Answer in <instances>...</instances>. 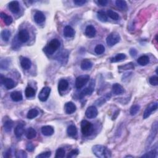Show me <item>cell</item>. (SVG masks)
<instances>
[{"instance_id": "1", "label": "cell", "mask_w": 158, "mask_h": 158, "mask_svg": "<svg viewBox=\"0 0 158 158\" xmlns=\"http://www.w3.org/2000/svg\"><path fill=\"white\" fill-rule=\"evenodd\" d=\"M92 151L94 155L100 158H108L111 157V152L110 149L102 145H95L93 146Z\"/></svg>"}, {"instance_id": "2", "label": "cell", "mask_w": 158, "mask_h": 158, "mask_svg": "<svg viewBox=\"0 0 158 158\" xmlns=\"http://www.w3.org/2000/svg\"><path fill=\"white\" fill-rule=\"evenodd\" d=\"M60 46V42L59 41L56 39H52L50 41L47 46H45L44 48V51H45L46 53L48 54H52L54 52L58 50V49Z\"/></svg>"}, {"instance_id": "3", "label": "cell", "mask_w": 158, "mask_h": 158, "mask_svg": "<svg viewBox=\"0 0 158 158\" xmlns=\"http://www.w3.org/2000/svg\"><path fill=\"white\" fill-rule=\"evenodd\" d=\"M81 131L85 137H88L91 135L93 131V126L91 122L88 120H83L81 122Z\"/></svg>"}, {"instance_id": "4", "label": "cell", "mask_w": 158, "mask_h": 158, "mask_svg": "<svg viewBox=\"0 0 158 158\" xmlns=\"http://www.w3.org/2000/svg\"><path fill=\"white\" fill-rule=\"evenodd\" d=\"M120 40V35L118 32H112L106 38V43L108 46H113L118 43Z\"/></svg>"}, {"instance_id": "5", "label": "cell", "mask_w": 158, "mask_h": 158, "mask_svg": "<svg viewBox=\"0 0 158 158\" xmlns=\"http://www.w3.org/2000/svg\"><path fill=\"white\" fill-rule=\"evenodd\" d=\"M90 80V76L88 75H83L77 78L76 81V86L78 89L82 88L87 84Z\"/></svg>"}, {"instance_id": "6", "label": "cell", "mask_w": 158, "mask_h": 158, "mask_svg": "<svg viewBox=\"0 0 158 158\" xmlns=\"http://www.w3.org/2000/svg\"><path fill=\"white\" fill-rule=\"evenodd\" d=\"M157 109V102H153L150 103L148 106L146 108L145 110L143 116V118L144 119H147L148 117H149V116L153 112L155 111Z\"/></svg>"}, {"instance_id": "7", "label": "cell", "mask_w": 158, "mask_h": 158, "mask_svg": "<svg viewBox=\"0 0 158 158\" xmlns=\"http://www.w3.org/2000/svg\"><path fill=\"white\" fill-rule=\"evenodd\" d=\"M51 93V88L48 86H45L43 87L40 91L39 95V99L40 101H42V102H44L46 101L49 96H50V94Z\"/></svg>"}, {"instance_id": "8", "label": "cell", "mask_w": 158, "mask_h": 158, "mask_svg": "<svg viewBox=\"0 0 158 158\" xmlns=\"http://www.w3.org/2000/svg\"><path fill=\"white\" fill-rule=\"evenodd\" d=\"M1 83L7 90L12 89L15 86V83L13 80L9 78H6L3 76H1Z\"/></svg>"}, {"instance_id": "9", "label": "cell", "mask_w": 158, "mask_h": 158, "mask_svg": "<svg viewBox=\"0 0 158 158\" xmlns=\"http://www.w3.org/2000/svg\"><path fill=\"white\" fill-rule=\"evenodd\" d=\"M18 40L22 43H26L29 40V33L26 29H22L18 33Z\"/></svg>"}, {"instance_id": "10", "label": "cell", "mask_w": 158, "mask_h": 158, "mask_svg": "<svg viewBox=\"0 0 158 158\" xmlns=\"http://www.w3.org/2000/svg\"><path fill=\"white\" fill-rule=\"evenodd\" d=\"M98 110L95 106H90L85 112L86 117L88 119H94L98 116Z\"/></svg>"}, {"instance_id": "11", "label": "cell", "mask_w": 158, "mask_h": 158, "mask_svg": "<svg viewBox=\"0 0 158 158\" xmlns=\"http://www.w3.org/2000/svg\"><path fill=\"white\" fill-rule=\"evenodd\" d=\"M94 88H95V84H93V83H92L90 86L85 88L84 90H83L81 92L80 95H79V98H80V99L82 100L84 98H85L86 96L91 95V94L93 92L94 90H95Z\"/></svg>"}, {"instance_id": "12", "label": "cell", "mask_w": 158, "mask_h": 158, "mask_svg": "<svg viewBox=\"0 0 158 158\" xmlns=\"http://www.w3.org/2000/svg\"><path fill=\"white\" fill-rule=\"evenodd\" d=\"M157 122H155L153 124V128L151 129V134H150L149 137L148 138V143H147V144H149V145H151L152 141L155 140V138L156 137V135H157Z\"/></svg>"}, {"instance_id": "13", "label": "cell", "mask_w": 158, "mask_h": 158, "mask_svg": "<svg viewBox=\"0 0 158 158\" xmlns=\"http://www.w3.org/2000/svg\"><path fill=\"white\" fill-rule=\"evenodd\" d=\"M64 110L67 114H72L76 112L77 107L72 102H67L65 104Z\"/></svg>"}, {"instance_id": "14", "label": "cell", "mask_w": 158, "mask_h": 158, "mask_svg": "<svg viewBox=\"0 0 158 158\" xmlns=\"http://www.w3.org/2000/svg\"><path fill=\"white\" fill-rule=\"evenodd\" d=\"M9 9L13 14H18L19 13L20 7L19 3L17 1H13L9 4Z\"/></svg>"}, {"instance_id": "15", "label": "cell", "mask_w": 158, "mask_h": 158, "mask_svg": "<svg viewBox=\"0 0 158 158\" xmlns=\"http://www.w3.org/2000/svg\"><path fill=\"white\" fill-rule=\"evenodd\" d=\"M85 33L86 36L88 37V38H93L96 35V31L95 28L94 27V26L90 25L86 27Z\"/></svg>"}, {"instance_id": "16", "label": "cell", "mask_w": 158, "mask_h": 158, "mask_svg": "<svg viewBox=\"0 0 158 158\" xmlns=\"http://www.w3.org/2000/svg\"><path fill=\"white\" fill-rule=\"evenodd\" d=\"M33 18H34V20L37 24L43 23V22H44L45 19H46L43 13L39 11H36V13L34 14V16H33Z\"/></svg>"}, {"instance_id": "17", "label": "cell", "mask_w": 158, "mask_h": 158, "mask_svg": "<svg viewBox=\"0 0 158 158\" xmlns=\"http://www.w3.org/2000/svg\"><path fill=\"white\" fill-rule=\"evenodd\" d=\"M112 93H113L116 95H121V94L123 93L124 92H125L123 86L119 84H115L112 85Z\"/></svg>"}, {"instance_id": "18", "label": "cell", "mask_w": 158, "mask_h": 158, "mask_svg": "<svg viewBox=\"0 0 158 158\" xmlns=\"http://www.w3.org/2000/svg\"><path fill=\"white\" fill-rule=\"evenodd\" d=\"M68 59V52L67 51H63L58 54L57 60L62 64H65L67 62Z\"/></svg>"}, {"instance_id": "19", "label": "cell", "mask_w": 158, "mask_h": 158, "mask_svg": "<svg viewBox=\"0 0 158 158\" xmlns=\"http://www.w3.org/2000/svg\"><path fill=\"white\" fill-rule=\"evenodd\" d=\"M41 132L44 136H51V135H53L54 130L52 127L50 125H46L41 128Z\"/></svg>"}, {"instance_id": "20", "label": "cell", "mask_w": 158, "mask_h": 158, "mask_svg": "<svg viewBox=\"0 0 158 158\" xmlns=\"http://www.w3.org/2000/svg\"><path fill=\"white\" fill-rule=\"evenodd\" d=\"M24 125L22 123H19L16 126L14 129V134L17 138H20L24 133Z\"/></svg>"}, {"instance_id": "21", "label": "cell", "mask_w": 158, "mask_h": 158, "mask_svg": "<svg viewBox=\"0 0 158 158\" xmlns=\"http://www.w3.org/2000/svg\"><path fill=\"white\" fill-rule=\"evenodd\" d=\"M64 35L67 38H71L73 37L75 35V31L74 29L70 27V25H67L64 29Z\"/></svg>"}, {"instance_id": "22", "label": "cell", "mask_w": 158, "mask_h": 158, "mask_svg": "<svg viewBox=\"0 0 158 158\" xmlns=\"http://www.w3.org/2000/svg\"><path fill=\"white\" fill-rule=\"evenodd\" d=\"M93 67L92 62L89 59H84L83 60L81 63V69L84 70H88L92 69Z\"/></svg>"}, {"instance_id": "23", "label": "cell", "mask_w": 158, "mask_h": 158, "mask_svg": "<svg viewBox=\"0 0 158 158\" xmlns=\"http://www.w3.org/2000/svg\"><path fill=\"white\" fill-rule=\"evenodd\" d=\"M21 65L22 68L25 70H29L31 69L32 66L31 61L29 58H24L21 60Z\"/></svg>"}, {"instance_id": "24", "label": "cell", "mask_w": 158, "mask_h": 158, "mask_svg": "<svg viewBox=\"0 0 158 158\" xmlns=\"http://www.w3.org/2000/svg\"><path fill=\"white\" fill-rule=\"evenodd\" d=\"M11 98L13 101H15V102H18V101H20L23 98V96L21 92H13L11 94Z\"/></svg>"}, {"instance_id": "25", "label": "cell", "mask_w": 158, "mask_h": 158, "mask_svg": "<svg viewBox=\"0 0 158 158\" xmlns=\"http://www.w3.org/2000/svg\"><path fill=\"white\" fill-rule=\"evenodd\" d=\"M0 17H1L2 19H3L4 22H5V23L6 25H9L12 24L13 18L11 16H8V15H7L5 13L1 12L0 13Z\"/></svg>"}, {"instance_id": "26", "label": "cell", "mask_w": 158, "mask_h": 158, "mask_svg": "<svg viewBox=\"0 0 158 158\" xmlns=\"http://www.w3.org/2000/svg\"><path fill=\"white\" fill-rule=\"evenodd\" d=\"M69 86V83L66 80H64V79H62V80H60L58 84V89L59 91L63 92L65 91L67 89Z\"/></svg>"}, {"instance_id": "27", "label": "cell", "mask_w": 158, "mask_h": 158, "mask_svg": "<svg viewBox=\"0 0 158 158\" xmlns=\"http://www.w3.org/2000/svg\"><path fill=\"white\" fill-rule=\"evenodd\" d=\"M137 62L138 64H140L141 66H145L147 65L148 64L149 62V58L148 56H141V57L139 58L137 60Z\"/></svg>"}, {"instance_id": "28", "label": "cell", "mask_w": 158, "mask_h": 158, "mask_svg": "<svg viewBox=\"0 0 158 158\" xmlns=\"http://www.w3.org/2000/svg\"><path fill=\"white\" fill-rule=\"evenodd\" d=\"M67 134L69 137H74L76 136L77 133V127L75 126L74 125H70L67 128Z\"/></svg>"}, {"instance_id": "29", "label": "cell", "mask_w": 158, "mask_h": 158, "mask_svg": "<svg viewBox=\"0 0 158 158\" xmlns=\"http://www.w3.org/2000/svg\"><path fill=\"white\" fill-rule=\"evenodd\" d=\"M37 136V132L32 127H30L28 129L27 132H26V137H27L29 140H31L35 138Z\"/></svg>"}, {"instance_id": "30", "label": "cell", "mask_w": 158, "mask_h": 158, "mask_svg": "<svg viewBox=\"0 0 158 158\" xmlns=\"http://www.w3.org/2000/svg\"><path fill=\"white\" fill-rule=\"evenodd\" d=\"M39 114V111L36 110V109H32V110H30L27 115V118L29 119H33L35 118H37V116Z\"/></svg>"}, {"instance_id": "31", "label": "cell", "mask_w": 158, "mask_h": 158, "mask_svg": "<svg viewBox=\"0 0 158 158\" xmlns=\"http://www.w3.org/2000/svg\"><path fill=\"white\" fill-rule=\"evenodd\" d=\"M11 33L10 31H9V30H7V29L3 30V31L1 33V38L3 40V41H9L10 37H11Z\"/></svg>"}, {"instance_id": "32", "label": "cell", "mask_w": 158, "mask_h": 158, "mask_svg": "<svg viewBox=\"0 0 158 158\" xmlns=\"http://www.w3.org/2000/svg\"><path fill=\"white\" fill-rule=\"evenodd\" d=\"M126 58V56L123 53H119L116 55L115 57L111 58V62H117L122 61V60L125 59Z\"/></svg>"}, {"instance_id": "33", "label": "cell", "mask_w": 158, "mask_h": 158, "mask_svg": "<svg viewBox=\"0 0 158 158\" xmlns=\"http://www.w3.org/2000/svg\"><path fill=\"white\" fill-rule=\"evenodd\" d=\"M25 94L27 98H32L35 96V91L31 86H27L25 90Z\"/></svg>"}, {"instance_id": "34", "label": "cell", "mask_w": 158, "mask_h": 158, "mask_svg": "<svg viewBox=\"0 0 158 158\" xmlns=\"http://www.w3.org/2000/svg\"><path fill=\"white\" fill-rule=\"evenodd\" d=\"M97 17L100 21L103 22H107V21H108V16L106 14V13L104 12V11H102L98 12Z\"/></svg>"}, {"instance_id": "35", "label": "cell", "mask_w": 158, "mask_h": 158, "mask_svg": "<svg viewBox=\"0 0 158 158\" xmlns=\"http://www.w3.org/2000/svg\"><path fill=\"white\" fill-rule=\"evenodd\" d=\"M116 5L118 8L123 11L127 9V5L126 1H122V0H118V1H116Z\"/></svg>"}, {"instance_id": "36", "label": "cell", "mask_w": 158, "mask_h": 158, "mask_svg": "<svg viewBox=\"0 0 158 158\" xmlns=\"http://www.w3.org/2000/svg\"><path fill=\"white\" fill-rule=\"evenodd\" d=\"M13 127V122L11 120H7L4 123V129L6 132H9Z\"/></svg>"}, {"instance_id": "37", "label": "cell", "mask_w": 158, "mask_h": 158, "mask_svg": "<svg viewBox=\"0 0 158 158\" xmlns=\"http://www.w3.org/2000/svg\"><path fill=\"white\" fill-rule=\"evenodd\" d=\"M107 16L114 21H118L119 19V14L112 10H108L107 11Z\"/></svg>"}, {"instance_id": "38", "label": "cell", "mask_w": 158, "mask_h": 158, "mask_svg": "<svg viewBox=\"0 0 158 158\" xmlns=\"http://www.w3.org/2000/svg\"><path fill=\"white\" fill-rule=\"evenodd\" d=\"M105 51V47L103 44H98L95 48V52L97 54H101Z\"/></svg>"}, {"instance_id": "39", "label": "cell", "mask_w": 158, "mask_h": 158, "mask_svg": "<svg viewBox=\"0 0 158 158\" xmlns=\"http://www.w3.org/2000/svg\"><path fill=\"white\" fill-rule=\"evenodd\" d=\"M157 156V151L155 149L151 150V151H149L148 153H146L145 155H143L141 157H146V158H155Z\"/></svg>"}, {"instance_id": "40", "label": "cell", "mask_w": 158, "mask_h": 158, "mask_svg": "<svg viewBox=\"0 0 158 158\" xmlns=\"http://www.w3.org/2000/svg\"><path fill=\"white\" fill-rule=\"evenodd\" d=\"M65 153L66 151L64 149H63L62 148H58L57 150H56V156L55 157L56 158H62L65 156Z\"/></svg>"}, {"instance_id": "41", "label": "cell", "mask_w": 158, "mask_h": 158, "mask_svg": "<svg viewBox=\"0 0 158 158\" xmlns=\"http://www.w3.org/2000/svg\"><path fill=\"white\" fill-rule=\"evenodd\" d=\"M140 106L138 104H135L132 106L130 108V114L131 116H135L137 114V112L140 110Z\"/></svg>"}, {"instance_id": "42", "label": "cell", "mask_w": 158, "mask_h": 158, "mask_svg": "<svg viewBox=\"0 0 158 158\" xmlns=\"http://www.w3.org/2000/svg\"><path fill=\"white\" fill-rule=\"evenodd\" d=\"M119 69H121L122 70H130V69H134V65L133 63L130 62L129 64H126L124 66H122L119 67Z\"/></svg>"}, {"instance_id": "43", "label": "cell", "mask_w": 158, "mask_h": 158, "mask_svg": "<svg viewBox=\"0 0 158 158\" xmlns=\"http://www.w3.org/2000/svg\"><path fill=\"white\" fill-rule=\"evenodd\" d=\"M150 84L153 86H157L158 85V77L157 76H152L149 79Z\"/></svg>"}, {"instance_id": "44", "label": "cell", "mask_w": 158, "mask_h": 158, "mask_svg": "<svg viewBox=\"0 0 158 158\" xmlns=\"http://www.w3.org/2000/svg\"><path fill=\"white\" fill-rule=\"evenodd\" d=\"M16 157L17 158H26L27 157V155L25 151H22V150H20V151L16 152Z\"/></svg>"}, {"instance_id": "45", "label": "cell", "mask_w": 158, "mask_h": 158, "mask_svg": "<svg viewBox=\"0 0 158 158\" xmlns=\"http://www.w3.org/2000/svg\"><path fill=\"white\" fill-rule=\"evenodd\" d=\"M51 155V153L50 151H46L40 154L38 156H37V158H48Z\"/></svg>"}, {"instance_id": "46", "label": "cell", "mask_w": 158, "mask_h": 158, "mask_svg": "<svg viewBox=\"0 0 158 158\" xmlns=\"http://www.w3.org/2000/svg\"><path fill=\"white\" fill-rule=\"evenodd\" d=\"M78 155V151L77 149H73L67 155V157L71 158V157H76Z\"/></svg>"}, {"instance_id": "47", "label": "cell", "mask_w": 158, "mask_h": 158, "mask_svg": "<svg viewBox=\"0 0 158 158\" xmlns=\"http://www.w3.org/2000/svg\"><path fill=\"white\" fill-rule=\"evenodd\" d=\"M74 3L77 6H83L87 3V1H85V0H75Z\"/></svg>"}, {"instance_id": "48", "label": "cell", "mask_w": 158, "mask_h": 158, "mask_svg": "<svg viewBox=\"0 0 158 158\" xmlns=\"http://www.w3.org/2000/svg\"><path fill=\"white\" fill-rule=\"evenodd\" d=\"M26 148H27V150L29 152H32L35 149L34 145H33L32 143H29L27 145V146H26Z\"/></svg>"}, {"instance_id": "49", "label": "cell", "mask_w": 158, "mask_h": 158, "mask_svg": "<svg viewBox=\"0 0 158 158\" xmlns=\"http://www.w3.org/2000/svg\"><path fill=\"white\" fill-rule=\"evenodd\" d=\"M130 54L131 57H135L137 55V51L134 48H131L130 50Z\"/></svg>"}, {"instance_id": "50", "label": "cell", "mask_w": 158, "mask_h": 158, "mask_svg": "<svg viewBox=\"0 0 158 158\" xmlns=\"http://www.w3.org/2000/svg\"><path fill=\"white\" fill-rule=\"evenodd\" d=\"M108 3V1H106V0H100V1H97V3L98 4V5H100V6H106Z\"/></svg>"}, {"instance_id": "51", "label": "cell", "mask_w": 158, "mask_h": 158, "mask_svg": "<svg viewBox=\"0 0 158 158\" xmlns=\"http://www.w3.org/2000/svg\"><path fill=\"white\" fill-rule=\"evenodd\" d=\"M11 149H9L8 151H7L6 153V154H5V155H4V157H11Z\"/></svg>"}, {"instance_id": "52", "label": "cell", "mask_w": 158, "mask_h": 158, "mask_svg": "<svg viewBox=\"0 0 158 158\" xmlns=\"http://www.w3.org/2000/svg\"><path fill=\"white\" fill-rule=\"evenodd\" d=\"M101 100H102V98H101V99L100 98V100H99L98 101H101ZM104 102H105V101H102V102H101V104H103V103H104Z\"/></svg>"}]
</instances>
